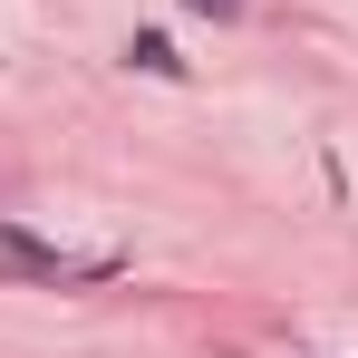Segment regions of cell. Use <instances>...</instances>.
<instances>
[{
  "instance_id": "cell-3",
  "label": "cell",
  "mask_w": 358,
  "mask_h": 358,
  "mask_svg": "<svg viewBox=\"0 0 358 358\" xmlns=\"http://www.w3.org/2000/svg\"><path fill=\"white\" fill-rule=\"evenodd\" d=\"M184 10H203V20H242V0H184Z\"/></svg>"
},
{
  "instance_id": "cell-1",
  "label": "cell",
  "mask_w": 358,
  "mask_h": 358,
  "mask_svg": "<svg viewBox=\"0 0 358 358\" xmlns=\"http://www.w3.org/2000/svg\"><path fill=\"white\" fill-rule=\"evenodd\" d=\"M0 252H10L29 281H87V271H107V262H68V252H49V242L20 233V223H0Z\"/></svg>"
},
{
  "instance_id": "cell-2",
  "label": "cell",
  "mask_w": 358,
  "mask_h": 358,
  "mask_svg": "<svg viewBox=\"0 0 358 358\" xmlns=\"http://www.w3.org/2000/svg\"><path fill=\"white\" fill-rule=\"evenodd\" d=\"M126 59L145 68V78H184V59H175V39H155V29H136V39H126Z\"/></svg>"
}]
</instances>
